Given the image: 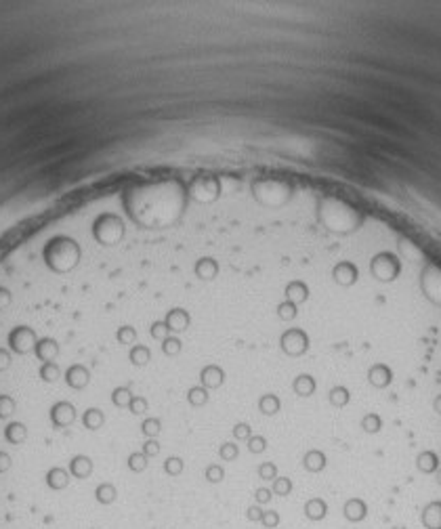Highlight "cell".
Wrapping results in <instances>:
<instances>
[{"label":"cell","instance_id":"cell-10","mask_svg":"<svg viewBox=\"0 0 441 529\" xmlns=\"http://www.w3.org/2000/svg\"><path fill=\"white\" fill-rule=\"evenodd\" d=\"M324 466H326V458H324L320 452H309V454L305 456V468H307V470L320 472Z\"/></svg>","mask_w":441,"mask_h":529},{"label":"cell","instance_id":"cell-17","mask_svg":"<svg viewBox=\"0 0 441 529\" xmlns=\"http://www.w3.org/2000/svg\"><path fill=\"white\" fill-rule=\"evenodd\" d=\"M279 513L277 510H265L263 513V519H261V523H263V527L265 529H275L277 525H279Z\"/></svg>","mask_w":441,"mask_h":529},{"label":"cell","instance_id":"cell-23","mask_svg":"<svg viewBox=\"0 0 441 529\" xmlns=\"http://www.w3.org/2000/svg\"><path fill=\"white\" fill-rule=\"evenodd\" d=\"M189 401H191L193 405H204V403L208 401V395H206L204 389H191V391H189Z\"/></svg>","mask_w":441,"mask_h":529},{"label":"cell","instance_id":"cell-9","mask_svg":"<svg viewBox=\"0 0 441 529\" xmlns=\"http://www.w3.org/2000/svg\"><path fill=\"white\" fill-rule=\"evenodd\" d=\"M202 382H204L206 386H210V389H215V386H219V384L223 382V372H221V367H217V365H208V367H204V369H202Z\"/></svg>","mask_w":441,"mask_h":529},{"label":"cell","instance_id":"cell-8","mask_svg":"<svg viewBox=\"0 0 441 529\" xmlns=\"http://www.w3.org/2000/svg\"><path fill=\"white\" fill-rule=\"evenodd\" d=\"M103 422H105V416H103V412L97 410V408H88V410L82 414V425H84L88 431H97V429H101V427H103Z\"/></svg>","mask_w":441,"mask_h":529},{"label":"cell","instance_id":"cell-11","mask_svg":"<svg viewBox=\"0 0 441 529\" xmlns=\"http://www.w3.org/2000/svg\"><path fill=\"white\" fill-rule=\"evenodd\" d=\"M313 389H315V382L311 380V376H298L296 380H294V391L298 393V395H311L313 393Z\"/></svg>","mask_w":441,"mask_h":529},{"label":"cell","instance_id":"cell-31","mask_svg":"<svg viewBox=\"0 0 441 529\" xmlns=\"http://www.w3.org/2000/svg\"><path fill=\"white\" fill-rule=\"evenodd\" d=\"M378 427H380V420H378L376 416H368V418L364 420V429H366V431H370V433L378 431Z\"/></svg>","mask_w":441,"mask_h":529},{"label":"cell","instance_id":"cell-33","mask_svg":"<svg viewBox=\"0 0 441 529\" xmlns=\"http://www.w3.org/2000/svg\"><path fill=\"white\" fill-rule=\"evenodd\" d=\"M234 433H236L238 439H248V437H250V427H248V425H238Z\"/></svg>","mask_w":441,"mask_h":529},{"label":"cell","instance_id":"cell-26","mask_svg":"<svg viewBox=\"0 0 441 529\" xmlns=\"http://www.w3.org/2000/svg\"><path fill=\"white\" fill-rule=\"evenodd\" d=\"M221 458H223V460H234V458H238V445L225 443L221 447Z\"/></svg>","mask_w":441,"mask_h":529},{"label":"cell","instance_id":"cell-27","mask_svg":"<svg viewBox=\"0 0 441 529\" xmlns=\"http://www.w3.org/2000/svg\"><path fill=\"white\" fill-rule=\"evenodd\" d=\"M162 349H164V353H168V355H174V353L181 351V342L176 340V338H164Z\"/></svg>","mask_w":441,"mask_h":529},{"label":"cell","instance_id":"cell-4","mask_svg":"<svg viewBox=\"0 0 441 529\" xmlns=\"http://www.w3.org/2000/svg\"><path fill=\"white\" fill-rule=\"evenodd\" d=\"M44 483H46V487L53 489V491H61V489H65L67 483H69V472H67L65 468H61V466H53V468H48L46 474H44Z\"/></svg>","mask_w":441,"mask_h":529},{"label":"cell","instance_id":"cell-24","mask_svg":"<svg viewBox=\"0 0 441 529\" xmlns=\"http://www.w3.org/2000/svg\"><path fill=\"white\" fill-rule=\"evenodd\" d=\"M143 433L149 435V437L158 435V433H160V420H155V418L145 420V422H143Z\"/></svg>","mask_w":441,"mask_h":529},{"label":"cell","instance_id":"cell-25","mask_svg":"<svg viewBox=\"0 0 441 529\" xmlns=\"http://www.w3.org/2000/svg\"><path fill=\"white\" fill-rule=\"evenodd\" d=\"M271 498H273V491L271 489H267V487H261V489H256V493H254V500H256V504H267V502H271Z\"/></svg>","mask_w":441,"mask_h":529},{"label":"cell","instance_id":"cell-1","mask_svg":"<svg viewBox=\"0 0 441 529\" xmlns=\"http://www.w3.org/2000/svg\"><path fill=\"white\" fill-rule=\"evenodd\" d=\"M48 416H50V422H53V427H55V429H65V427H69L76 420V410H74V405L69 401H57L50 408Z\"/></svg>","mask_w":441,"mask_h":529},{"label":"cell","instance_id":"cell-16","mask_svg":"<svg viewBox=\"0 0 441 529\" xmlns=\"http://www.w3.org/2000/svg\"><path fill=\"white\" fill-rule=\"evenodd\" d=\"M131 361L135 365H143L149 361V349L147 347H133L131 351Z\"/></svg>","mask_w":441,"mask_h":529},{"label":"cell","instance_id":"cell-20","mask_svg":"<svg viewBox=\"0 0 441 529\" xmlns=\"http://www.w3.org/2000/svg\"><path fill=\"white\" fill-rule=\"evenodd\" d=\"M258 477L265 479V481H275V479H277V468H275V464H271V462L261 464V466H258Z\"/></svg>","mask_w":441,"mask_h":529},{"label":"cell","instance_id":"cell-19","mask_svg":"<svg viewBox=\"0 0 441 529\" xmlns=\"http://www.w3.org/2000/svg\"><path fill=\"white\" fill-rule=\"evenodd\" d=\"M164 470H166V474H170V477H176V474L183 472V460L181 458H168V460L164 462Z\"/></svg>","mask_w":441,"mask_h":529},{"label":"cell","instance_id":"cell-21","mask_svg":"<svg viewBox=\"0 0 441 529\" xmlns=\"http://www.w3.org/2000/svg\"><path fill=\"white\" fill-rule=\"evenodd\" d=\"M116 336H118V340H120L122 345H131V342L135 340V336H137V334H135V330H133V328L124 326V328H120V330H118V334H116Z\"/></svg>","mask_w":441,"mask_h":529},{"label":"cell","instance_id":"cell-3","mask_svg":"<svg viewBox=\"0 0 441 529\" xmlns=\"http://www.w3.org/2000/svg\"><path fill=\"white\" fill-rule=\"evenodd\" d=\"M91 380V374H88V369L80 363H74L72 367L65 369V382L67 386H72V389H84Z\"/></svg>","mask_w":441,"mask_h":529},{"label":"cell","instance_id":"cell-6","mask_svg":"<svg viewBox=\"0 0 441 529\" xmlns=\"http://www.w3.org/2000/svg\"><path fill=\"white\" fill-rule=\"evenodd\" d=\"M328 515V504L322 498H311L305 502V517L309 521H324Z\"/></svg>","mask_w":441,"mask_h":529},{"label":"cell","instance_id":"cell-13","mask_svg":"<svg viewBox=\"0 0 441 529\" xmlns=\"http://www.w3.org/2000/svg\"><path fill=\"white\" fill-rule=\"evenodd\" d=\"M271 491L275 493V496H288V493L292 491V481L288 479V477H277L275 481H273V487H271Z\"/></svg>","mask_w":441,"mask_h":529},{"label":"cell","instance_id":"cell-22","mask_svg":"<svg viewBox=\"0 0 441 529\" xmlns=\"http://www.w3.org/2000/svg\"><path fill=\"white\" fill-rule=\"evenodd\" d=\"M263 513L265 510L261 508V504H252V506H248V510H246V519H248L250 523H261Z\"/></svg>","mask_w":441,"mask_h":529},{"label":"cell","instance_id":"cell-14","mask_svg":"<svg viewBox=\"0 0 441 529\" xmlns=\"http://www.w3.org/2000/svg\"><path fill=\"white\" fill-rule=\"evenodd\" d=\"M131 389L128 386H120V389H116L114 393H112V401L118 405V408H124V405H128L131 403Z\"/></svg>","mask_w":441,"mask_h":529},{"label":"cell","instance_id":"cell-5","mask_svg":"<svg viewBox=\"0 0 441 529\" xmlns=\"http://www.w3.org/2000/svg\"><path fill=\"white\" fill-rule=\"evenodd\" d=\"M69 472H72L76 479H88V477H91V472H93L91 458L82 456V454H80V456H74L72 462H69Z\"/></svg>","mask_w":441,"mask_h":529},{"label":"cell","instance_id":"cell-32","mask_svg":"<svg viewBox=\"0 0 441 529\" xmlns=\"http://www.w3.org/2000/svg\"><path fill=\"white\" fill-rule=\"evenodd\" d=\"M158 452H160V445L155 443V441H147V443L143 445V454L149 458V456H155Z\"/></svg>","mask_w":441,"mask_h":529},{"label":"cell","instance_id":"cell-18","mask_svg":"<svg viewBox=\"0 0 441 529\" xmlns=\"http://www.w3.org/2000/svg\"><path fill=\"white\" fill-rule=\"evenodd\" d=\"M206 479H208L210 483H221V481L225 479L223 466H221V464H210V466L206 468Z\"/></svg>","mask_w":441,"mask_h":529},{"label":"cell","instance_id":"cell-28","mask_svg":"<svg viewBox=\"0 0 441 529\" xmlns=\"http://www.w3.org/2000/svg\"><path fill=\"white\" fill-rule=\"evenodd\" d=\"M128 405H131V412H135V414H143L147 410V401L141 397H133Z\"/></svg>","mask_w":441,"mask_h":529},{"label":"cell","instance_id":"cell-7","mask_svg":"<svg viewBox=\"0 0 441 529\" xmlns=\"http://www.w3.org/2000/svg\"><path fill=\"white\" fill-rule=\"evenodd\" d=\"M116 498H118V491H116V487H114L112 483H99V485H97V489H95V500H97L99 504H103V506L114 504Z\"/></svg>","mask_w":441,"mask_h":529},{"label":"cell","instance_id":"cell-29","mask_svg":"<svg viewBox=\"0 0 441 529\" xmlns=\"http://www.w3.org/2000/svg\"><path fill=\"white\" fill-rule=\"evenodd\" d=\"M265 445H267V441H265L263 437H250V439H248V447H250V452H252V454H258V452H263V449H265Z\"/></svg>","mask_w":441,"mask_h":529},{"label":"cell","instance_id":"cell-12","mask_svg":"<svg viewBox=\"0 0 441 529\" xmlns=\"http://www.w3.org/2000/svg\"><path fill=\"white\" fill-rule=\"evenodd\" d=\"M258 405H261V412H263V414L271 416V414H275V412L279 410V399L273 397V395H265V397L258 401Z\"/></svg>","mask_w":441,"mask_h":529},{"label":"cell","instance_id":"cell-2","mask_svg":"<svg viewBox=\"0 0 441 529\" xmlns=\"http://www.w3.org/2000/svg\"><path fill=\"white\" fill-rule=\"evenodd\" d=\"M366 515H368V506H366V502L359 500V498H351V500H347L345 506H343V517H345L349 523H359V521L366 519Z\"/></svg>","mask_w":441,"mask_h":529},{"label":"cell","instance_id":"cell-15","mask_svg":"<svg viewBox=\"0 0 441 529\" xmlns=\"http://www.w3.org/2000/svg\"><path fill=\"white\" fill-rule=\"evenodd\" d=\"M128 468L133 472H141L147 468V456L145 454H131L128 456Z\"/></svg>","mask_w":441,"mask_h":529},{"label":"cell","instance_id":"cell-30","mask_svg":"<svg viewBox=\"0 0 441 529\" xmlns=\"http://www.w3.org/2000/svg\"><path fill=\"white\" fill-rule=\"evenodd\" d=\"M330 399H332V403L343 405V403H347V401H349V393H347L345 389H334V391H332V395H330Z\"/></svg>","mask_w":441,"mask_h":529}]
</instances>
